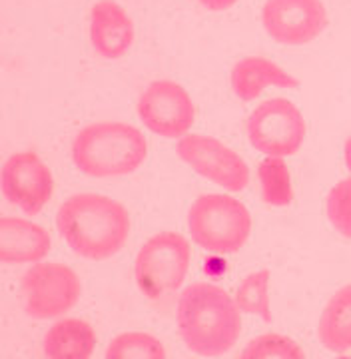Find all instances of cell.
Returning <instances> with one entry per match:
<instances>
[{
	"label": "cell",
	"instance_id": "cell-1",
	"mask_svg": "<svg viewBox=\"0 0 351 359\" xmlns=\"http://www.w3.org/2000/svg\"><path fill=\"white\" fill-rule=\"evenodd\" d=\"M56 228L68 248L84 259L116 256L130 236V214L124 205L94 192H80L62 202Z\"/></svg>",
	"mask_w": 351,
	"mask_h": 359
},
{
	"label": "cell",
	"instance_id": "cell-2",
	"mask_svg": "<svg viewBox=\"0 0 351 359\" xmlns=\"http://www.w3.org/2000/svg\"><path fill=\"white\" fill-rule=\"evenodd\" d=\"M235 299L223 287L195 282L180 294L176 323L186 347L200 358H220L232 351L242 334Z\"/></svg>",
	"mask_w": 351,
	"mask_h": 359
},
{
	"label": "cell",
	"instance_id": "cell-3",
	"mask_svg": "<svg viewBox=\"0 0 351 359\" xmlns=\"http://www.w3.org/2000/svg\"><path fill=\"white\" fill-rule=\"evenodd\" d=\"M146 156L144 134L124 122L88 124L72 142V162L90 178H124L142 166Z\"/></svg>",
	"mask_w": 351,
	"mask_h": 359
},
{
	"label": "cell",
	"instance_id": "cell-4",
	"mask_svg": "<svg viewBox=\"0 0 351 359\" xmlns=\"http://www.w3.org/2000/svg\"><path fill=\"white\" fill-rule=\"evenodd\" d=\"M192 242L209 254L228 256L240 252L252 233V214L228 194H204L188 210Z\"/></svg>",
	"mask_w": 351,
	"mask_h": 359
},
{
	"label": "cell",
	"instance_id": "cell-5",
	"mask_svg": "<svg viewBox=\"0 0 351 359\" xmlns=\"http://www.w3.org/2000/svg\"><path fill=\"white\" fill-rule=\"evenodd\" d=\"M190 262L192 248L182 233L160 231L144 242L136 256V283L148 299L162 302L182 287Z\"/></svg>",
	"mask_w": 351,
	"mask_h": 359
},
{
	"label": "cell",
	"instance_id": "cell-6",
	"mask_svg": "<svg viewBox=\"0 0 351 359\" xmlns=\"http://www.w3.org/2000/svg\"><path fill=\"white\" fill-rule=\"evenodd\" d=\"M25 309L32 320H58L78 304L82 283L76 271L58 262H36L22 276Z\"/></svg>",
	"mask_w": 351,
	"mask_h": 359
},
{
	"label": "cell",
	"instance_id": "cell-7",
	"mask_svg": "<svg viewBox=\"0 0 351 359\" xmlns=\"http://www.w3.org/2000/svg\"><path fill=\"white\" fill-rule=\"evenodd\" d=\"M249 144L266 156L298 154L305 140V120L296 104L287 98H272L261 102L247 118Z\"/></svg>",
	"mask_w": 351,
	"mask_h": 359
},
{
	"label": "cell",
	"instance_id": "cell-8",
	"mask_svg": "<svg viewBox=\"0 0 351 359\" xmlns=\"http://www.w3.org/2000/svg\"><path fill=\"white\" fill-rule=\"evenodd\" d=\"M176 154L195 174L228 192H242L249 184L246 160L214 136L186 134L176 144Z\"/></svg>",
	"mask_w": 351,
	"mask_h": 359
},
{
	"label": "cell",
	"instance_id": "cell-9",
	"mask_svg": "<svg viewBox=\"0 0 351 359\" xmlns=\"http://www.w3.org/2000/svg\"><path fill=\"white\" fill-rule=\"evenodd\" d=\"M138 118L152 134L180 140L194 126L195 106L188 90L174 80H154L138 100Z\"/></svg>",
	"mask_w": 351,
	"mask_h": 359
},
{
	"label": "cell",
	"instance_id": "cell-10",
	"mask_svg": "<svg viewBox=\"0 0 351 359\" xmlns=\"http://www.w3.org/2000/svg\"><path fill=\"white\" fill-rule=\"evenodd\" d=\"M0 188L6 202L20 208L27 216H36L53 198V172L39 154L16 152L2 164Z\"/></svg>",
	"mask_w": 351,
	"mask_h": 359
},
{
	"label": "cell",
	"instance_id": "cell-11",
	"mask_svg": "<svg viewBox=\"0 0 351 359\" xmlns=\"http://www.w3.org/2000/svg\"><path fill=\"white\" fill-rule=\"evenodd\" d=\"M261 25L275 42L303 46L324 32L327 11L322 0H266Z\"/></svg>",
	"mask_w": 351,
	"mask_h": 359
},
{
	"label": "cell",
	"instance_id": "cell-12",
	"mask_svg": "<svg viewBox=\"0 0 351 359\" xmlns=\"http://www.w3.org/2000/svg\"><path fill=\"white\" fill-rule=\"evenodd\" d=\"M134 22L116 0H98L90 11V42L98 56L116 60L134 44Z\"/></svg>",
	"mask_w": 351,
	"mask_h": 359
},
{
	"label": "cell",
	"instance_id": "cell-13",
	"mask_svg": "<svg viewBox=\"0 0 351 359\" xmlns=\"http://www.w3.org/2000/svg\"><path fill=\"white\" fill-rule=\"evenodd\" d=\"M50 248L53 240L39 224L16 216L0 218V262L36 264L48 256Z\"/></svg>",
	"mask_w": 351,
	"mask_h": 359
},
{
	"label": "cell",
	"instance_id": "cell-14",
	"mask_svg": "<svg viewBox=\"0 0 351 359\" xmlns=\"http://www.w3.org/2000/svg\"><path fill=\"white\" fill-rule=\"evenodd\" d=\"M230 84H232L235 96L244 102H252V100L260 98L263 90L270 86L287 90L299 88L298 78L291 76L282 66L275 65L270 58H263V56L240 58L232 68Z\"/></svg>",
	"mask_w": 351,
	"mask_h": 359
},
{
	"label": "cell",
	"instance_id": "cell-15",
	"mask_svg": "<svg viewBox=\"0 0 351 359\" xmlns=\"http://www.w3.org/2000/svg\"><path fill=\"white\" fill-rule=\"evenodd\" d=\"M96 349V332L78 318L58 320L44 335L42 351L50 359H88Z\"/></svg>",
	"mask_w": 351,
	"mask_h": 359
},
{
	"label": "cell",
	"instance_id": "cell-16",
	"mask_svg": "<svg viewBox=\"0 0 351 359\" xmlns=\"http://www.w3.org/2000/svg\"><path fill=\"white\" fill-rule=\"evenodd\" d=\"M317 337L331 353L351 349V283L339 287L325 304L317 323Z\"/></svg>",
	"mask_w": 351,
	"mask_h": 359
},
{
	"label": "cell",
	"instance_id": "cell-17",
	"mask_svg": "<svg viewBox=\"0 0 351 359\" xmlns=\"http://www.w3.org/2000/svg\"><path fill=\"white\" fill-rule=\"evenodd\" d=\"M261 200L272 208H286L294 202V184L286 160L280 156H266L258 164Z\"/></svg>",
	"mask_w": 351,
	"mask_h": 359
},
{
	"label": "cell",
	"instance_id": "cell-18",
	"mask_svg": "<svg viewBox=\"0 0 351 359\" xmlns=\"http://www.w3.org/2000/svg\"><path fill=\"white\" fill-rule=\"evenodd\" d=\"M270 271L263 268L246 276L235 290V304L244 313L258 316L263 323H272V304H270Z\"/></svg>",
	"mask_w": 351,
	"mask_h": 359
},
{
	"label": "cell",
	"instance_id": "cell-19",
	"mask_svg": "<svg viewBox=\"0 0 351 359\" xmlns=\"http://www.w3.org/2000/svg\"><path fill=\"white\" fill-rule=\"evenodd\" d=\"M108 359H164V344L146 332H124L116 335L106 347Z\"/></svg>",
	"mask_w": 351,
	"mask_h": 359
},
{
	"label": "cell",
	"instance_id": "cell-20",
	"mask_svg": "<svg viewBox=\"0 0 351 359\" xmlns=\"http://www.w3.org/2000/svg\"><path fill=\"white\" fill-rule=\"evenodd\" d=\"M242 359H303L305 351L286 335L261 334L252 339L240 353Z\"/></svg>",
	"mask_w": 351,
	"mask_h": 359
},
{
	"label": "cell",
	"instance_id": "cell-21",
	"mask_svg": "<svg viewBox=\"0 0 351 359\" xmlns=\"http://www.w3.org/2000/svg\"><path fill=\"white\" fill-rule=\"evenodd\" d=\"M327 218L338 233L345 240H351V176L339 180L327 194Z\"/></svg>",
	"mask_w": 351,
	"mask_h": 359
},
{
	"label": "cell",
	"instance_id": "cell-22",
	"mask_svg": "<svg viewBox=\"0 0 351 359\" xmlns=\"http://www.w3.org/2000/svg\"><path fill=\"white\" fill-rule=\"evenodd\" d=\"M206 11H212V13H221V11H228L232 8L238 0H198Z\"/></svg>",
	"mask_w": 351,
	"mask_h": 359
},
{
	"label": "cell",
	"instance_id": "cell-23",
	"mask_svg": "<svg viewBox=\"0 0 351 359\" xmlns=\"http://www.w3.org/2000/svg\"><path fill=\"white\" fill-rule=\"evenodd\" d=\"M343 160H345V168L351 174V136L345 140V146H343Z\"/></svg>",
	"mask_w": 351,
	"mask_h": 359
}]
</instances>
